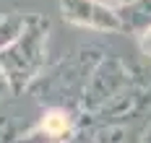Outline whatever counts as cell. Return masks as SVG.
Returning a JSON list of instances; mask_svg holds the SVG:
<instances>
[{"mask_svg":"<svg viewBox=\"0 0 151 143\" xmlns=\"http://www.w3.org/2000/svg\"><path fill=\"white\" fill-rule=\"evenodd\" d=\"M47 42H50V18L42 13H29L24 31L0 52V68L8 78L11 91L31 89L34 81L47 68Z\"/></svg>","mask_w":151,"mask_h":143,"instance_id":"cell-1","label":"cell"},{"mask_svg":"<svg viewBox=\"0 0 151 143\" xmlns=\"http://www.w3.org/2000/svg\"><path fill=\"white\" fill-rule=\"evenodd\" d=\"M104 57V49L96 44H78L70 49L63 60L47 68L39 78L34 81L31 91L45 94L42 102H50V107H65L68 99H83L86 86L91 81L94 68Z\"/></svg>","mask_w":151,"mask_h":143,"instance_id":"cell-2","label":"cell"},{"mask_svg":"<svg viewBox=\"0 0 151 143\" xmlns=\"http://www.w3.org/2000/svg\"><path fill=\"white\" fill-rule=\"evenodd\" d=\"M143 76H149V70L125 63L117 55H104L99 60V65L94 68V73H91V81L86 86V94H83V104L86 107H99L109 99H117L130 86L143 81Z\"/></svg>","mask_w":151,"mask_h":143,"instance_id":"cell-3","label":"cell"},{"mask_svg":"<svg viewBox=\"0 0 151 143\" xmlns=\"http://www.w3.org/2000/svg\"><path fill=\"white\" fill-rule=\"evenodd\" d=\"M58 5H60V16L73 26L102 34H122L117 8L102 0H60Z\"/></svg>","mask_w":151,"mask_h":143,"instance_id":"cell-4","label":"cell"},{"mask_svg":"<svg viewBox=\"0 0 151 143\" xmlns=\"http://www.w3.org/2000/svg\"><path fill=\"white\" fill-rule=\"evenodd\" d=\"M39 138H45L47 143H58L65 141L73 133V114L65 107H50L45 109V114L39 117V125L34 130Z\"/></svg>","mask_w":151,"mask_h":143,"instance_id":"cell-5","label":"cell"},{"mask_svg":"<svg viewBox=\"0 0 151 143\" xmlns=\"http://www.w3.org/2000/svg\"><path fill=\"white\" fill-rule=\"evenodd\" d=\"M117 16L122 24V34L141 36L151 29V0H133L128 5L117 8Z\"/></svg>","mask_w":151,"mask_h":143,"instance_id":"cell-6","label":"cell"},{"mask_svg":"<svg viewBox=\"0 0 151 143\" xmlns=\"http://www.w3.org/2000/svg\"><path fill=\"white\" fill-rule=\"evenodd\" d=\"M26 18H29V13H21V11H13L8 16H0V52L24 31Z\"/></svg>","mask_w":151,"mask_h":143,"instance_id":"cell-7","label":"cell"},{"mask_svg":"<svg viewBox=\"0 0 151 143\" xmlns=\"http://www.w3.org/2000/svg\"><path fill=\"white\" fill-rule=\"evenodd\" d=\"M138 47H141V52H143V55L151 60V29H149V31H143L141 36H138Z\"/></svg>","mask_w":151,"mask_h":143,"instance_id":"cell-8","label":"cell"},{"mask_svg":"<svg viewBox=\"0 0 151 143\" xmlns=\"http://www.w3.org/2000/svg\"><path fill=\"white\" fill-rule=\"evenodd\" d=\"M107 5H112V8H122V5H128V3H133V0H102Z\"/></svg>","mask_w":151,"mask_h":143,"instance_id":"cell-9","label":"cell"},{"mask_svg":"<svg viewBox=\"0 0 151 143\" xmlns=\"http://www.w3.org/2000/svg\"><path fill=\"white\" fill-rule=\"evenodd\" d=\"M5 89H11V86H8V78H5V73H3V68H0V96H3Z\"/></svg>","mask_w":151,"mask_h":143,"instance_id":"cell-10","label":"cell"}]
</instances>
